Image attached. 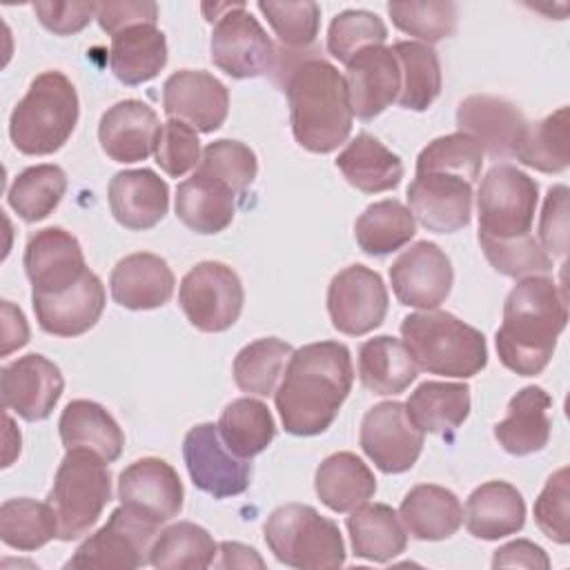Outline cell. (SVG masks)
Returning <instances> with one entry per match:
<instances>
[{"label":"cell","instance_id":"1","mask_svg":"<svg viewBox=\"0 0 570 570\" xmlns=\"http://www.w3.org/2000/svg\"><path fill=\"white\" fill-rule=\"evenodd\" d=\"M354 365L347 345L318 341L292 352L274 403L285 432L294 436L323 434L352 392Z\"/></svg>","mask_w":570,"mask_h":570},{"label":"cell","instance_id":"2","mask_svg":"<svg viewBox=\"0 0 570 570\" xmlns=\"http://www.w3.org/2000/svg\"><path fill=\"white\" fill-rule=\"evenodd\" d=\"M568 323V294L550 276L521 278L503 303L494 343L503 367L519 376L541 374Z\"/></svg>","mask_w":570,"mask_h":570},{"label":"cell","instance_id":"3","mask_svg":"<svg viewBox=\"0 0 570 570\" xmlns=\"http://www.w3.org/2000/svg\"><path fill=\"white\" fill-rule=\"evenodd\" d=\"M296 142L312 154L338 149L352 131V102L345 76L323 58L298 62L285 85Z\"/></svg>","mask_w":570,"mask_h":570},{"label":"cell","instance_id":"4","mask_svg":"<svg viewBox=\"0 0 570 570\" xmlns=\"http://www.w3.org/2000/svg\"><path fill=\"white\" fill-rule=\"evenodd\" d=\"M403 345L428 374L470 379L488 365L485 336L450 312L423 309L403 318Z\"/></svg>","mask_w":570,"mask_h":570},{"label":"cell","instance_id":"5","mask_svg":"<svg viewBox=\"0 0 570 570\" xmlns=\"http://www.w3.org/2000/svg\"><path fill=\"white\" fill-rule=\"evenodd\" d=\"M80 102L62 71L38 73L9 116V138L20 154L49 156L73 134Z\"/></svg>","mask_w":570,"mask_h":570},{"label":"cell","instance_id":"6","mask_svg":"<svg viewBox=\"0 0 570 570\" xmlns=\"http://www.w3.org/2000/svg\"><path fill=\"white\" fill-rule=\"evenodd\" d=\"M265 543L283 566L332 570L345 563L338 525L307 503L278 505L265 521Z\"/></svg>","mask_w":570,"mask_h":570},{"label":"cell","instance_id":"7","mask_svg":"<svg viewBox=\"0 0 570 570\" xmlns=\"http://www.w3.org/2000/svg\"><path fill=\"white\" fill-rule=\"evenodd\" d=\"M111 501V472L107 461L89 450H69L60 461L47 494L58 521V539L85 537Z\"/></svg>","mask_w":570,"mask_h":570},{"label":"cell","instance_id":"8","mask_svg":"<svg viewBox=\"0 0 570 570\" xmlns=\"http://www.w3.org/2000/svg\"><path fill=\"white\" fill-rule=\"evenodd\" d=\"M539 185L514 165L488 169L476 191L479 238L514 240L532 234Z\"/></svg>","mask_w":570,"mask_h":570},{"label":"cell","instance_id":"9","mask_svg":"<svg viewBox=\"0 0 570 570\" xmlns=\"http://www.w3.org/2000/svg\"><path fill=\"white\" fill-rule=\"evenodd\" d=\"M156 519L118 505L107 523L89 534L65 563L67 568H98V570H134L149 563V550L160 532Z\"/></svg>","mask_w":570,"mask_h":570},{"label":"cell","instance_id":"10","mask_svg":"<svg viewBox=\"0 0 570 570\" xmlns=\"http://www.w3.org/2000/svg\"><path fill=\"white\" fill-rule=\"evenodd\" d=\"M245 303V289L238 274L218 261L194 265L180 281L178 305L187 321L207 334L229 330Z\"/></svg>","mask_w":570,"mask_h":570},{"label":"cell","instance_id":"11","mask_svg":"<svg viewBox=\"0 0 570 570\" xmlns=\"http://www.w3.org/2000/svg\"><path fill=\"white\" fill-rule=\"evenodd\" d=\"M209 56L223 73L245 80L272 71L278 53L261 22L247 11L245 2H232L214 24Z\"/></svg>","mask_w":570,"mask_h":570},{"label":"cell","instance_id":"12","mask_svg":"<svg viewBox=\"0 0 570 570\" xmlns=\"http://www.w3.org/2000/svg\"><path fill=\"white\" fill-rule=\"evenodd\" d=\"M183 459L191 483L214 499L238 497L252 483L249 459L236 456L214 423H198L185 434Z\"/></svg>","mask_w":570,"mask_h":570},{"label":"cell","instance_id":"13","mask_svg":"<svg viewBox=\"0 0 570 570\" xmlns=\"http://www.w3.org/2000/svg\"><path fill=\"white\" fill-rule=\"evenodd\" d=\"M387 289L379 272L356 263L330 281L327 314L341 334L363 336L376 330L387 314Z\"/></svg>","mask_w":570,"mask_h":570},{"label":"cell","instance_id":"14","mask_svg":"<svg viewBox=\"0 0 570 570\" xmlns=\"http://www.w3.org/2000/svg\"><path fill=\"white\" fill-rule=\"evenodd\" d=\"M423 441V432L410 421L405 405L399 401L370 407L358 430L361 450L385 474L407 472L419 461Z\"/></svg>","mask_w":570,"mask_h":570},{"label":"cell","instance_id":"15","mask_svg":"<svg viewBox=\"0 0 570 570\" xmlns=\"http://www.w3.org/2000/svg\"><path fill=\"white\" fill-rule=\"evenodd\" d=\"M390 283L401 305L436 309L450 296L454 269L448 254L436 243L419 240L392 263Z\"/></svg>","mask_w":570,"mask_h":570},{"label":"cell","instance_id":"16","mask_svg":"<svg viewBox=\"0 0 570 570\" xmlns=\"http://www.w3.org/2000/svg\"><path fill=\"white\" fill-rule=\"evenodd\" d=\"M456 127L494 160L517 156L528 120L517 105L490 94H472L456 107Z\"/></svg>","mask_w":570,"mask_h":570},{"label":"cell","instance_id":"17","mask_svg":"<svg viewBox=\"0 0 570 570\" xmlns=\"http://www.w3.org/2000/svg\"><path fill=\"white\" fill-rule=\"evenodd\" d=\"M65 390L60 367L42 354H24L0 370L4 410L33 423L45 421Z\"/></svg>","mask_w":570,"mask_h":570},{"label":"cell","instance_id":"18","mask_svg":"<svg viewBox=\"0 0 570 570\" xmlns=\"http://www.w3.org/2000/svg\"><path fill=\"white\" fill-rule=\"evenodd\" d=\"M472 183L454 174L416 171L407 187V209L428 232L452 234L470 225Z\"/></svg>","mask_w":570,"mask_h":570},{"label":"cell","instance_id":"19","mask_svg":"<svg viewBox=\"0 0 570 570\" xmlns=\"http://www.w3.org/2000/svg\"><path fill=\"white\" fill-rule=\"evenodd\" d=\"M22 265L31 283V294L65 292L89 269L78 238L62 227H45L31 234Z\"/></svg>","mask_w":570,"mask_h":570},{"label":"cell","instance_id":"20","mask_svg":"<svg viewBox=\"0 0 570 570\" xmlns=\"http://www.w3.org/2000/svg\"><path fill=\"white\" fill-rule=\"evenodd\" d=\"M163 109L169 118L209 134L223 127L227 118L229 91L209 71L180 69L163 85Z\"/></svg>","mask_w":570,"mask_h":570},{"label":"cell","instance_id":"21","mask_svg":"<svg viewBox=\"0 0 570 570\" xmlns=\"http://www.w3.org/2000/svg\"><path fill=\"white\" fill-rule=\"evenodd\" d=\"M118 499L158 523L180 514L185 488L178 472L163 459L145 456L129 463L118 476Z\"/></svg>","mask_w":570,"mask_h":570},{"label":"cell","instance_id":"22","mask_svg":"<svg viewBox=\"0 0 570 570\" xmlns=\"http://www.w3.org/2000/svg\"><path fill=\"white\" fill-rule=\"evenodd\" d=\"M105 285L87 269L85 276L58 294H31L36 321L51 336L73 338L89 332L105 309Z\"/></svg>","mask_w":570,"mask_h":570},{"label":"cell","instance_id":"23","mask_svg":"<svg viewBox=\"0 0 570 570\" xmlns=\"http://www.w3.org/2000/svg\"><path fill=\"white\" fill-rule=\"evenodd\" d=\"M345 67L352 111L361 120H372L396 102L401 94V69L392 47H365Z\"/></svg>","mask_w":570,"mask_h":570},{"label":"cell","instance_id":"24","mask_svg":"<svg viewBox=\"0 0 570 570\" xmlns=\"http://www.w3.org/2000/svg\"><path fill=\"white\" fill-rule=\"evenodd\" d=\"M109 209L131 232L156 227L169 209V185L154 169H122L107 187Z\"/></svg>","mask_w":570,"mask_h":570},{"label":"cell","instance_id":"25","mask_svg":"<svg viewBox=\"0 0 570 570\" xmlns=\"http://www.w3.org/2000/svg\"><path fill=\"white\" fill-rule=\"evenodd\" d=\"M160 122L156 111L136 98L109 107L98 122V142L116 163H140L156 145Z\"/></svg>","mask_w":570,"mask_h":570},{"label":"cell","instance_id":"26","mask_svg":"<svg viewBox=\"0 0 570 570\" xmlns=\"http://www.w3.org/2000/svg\"><path fill=\"white\" fill-rule=\"evenodd\" d=\"M174 272L151 252H136L116 263L109 274L111 298L125 309H156L174 294Z\"/></svg>","mask_w":570,"mask_h":570},{"label":"cell","instance_id":"27","mask_svg":"<svg viewBox=\"0 0 570 570\" xmlns=\"http://www.w3.org/2000/svg\"><path fill=\"white\" fill-rule=\"evenodd\" d=\"M552 407L550 394L539 385L521 387L508 403L505 416L494 425V439L514 456L541 452L552 432L548 410Z\"/></svg>","mask_w":570,"mask_h":570},{"label":"cell","instance_id":"28","mask_svg":"<svg viewBox=\"0 0 570 570\" xmlns=\"http://www.w3.org/2000/svg\"><path fill=\"white\" fill-rule=\"evenodd\" d=\"M463 521L474 539L499 541L517 534L525 523L523 494L508 481H485L470 492Z\"/></svg>","mask_w":570,"mask_h":570},{"label":"cell","instance_id":"29","mask_svg":"<svg viewBox=\"0 0 570 570\" xmlns=\"http://www.w3.org/2000/svg\"><path fill=\"white\" fill-rule=\"evenodd\" d=\"M238 196L220 180L194 174L176 187V218L191 232L209 236L227 229L236 214Z\"/></svg>","mask_w":570,"mask_h":570},{"label":"cell","instance_id":"30","mask_svg":"<svg viewBox=\"0 0 570 570\" xmlns=\"http://www.w3.org/2000/svg\"><path fill=\"white\" fill-rule=\"evenodd\" d=\"M58 432L65 450H89L114 463L125 448V434L116 419L96 401H69L60 414Z\"/></svg>","mask_w":570,"mask_h":570},{"label":"cell","instance_id":"31","mask_svg":"<svg viewBox=\"0 0 570 570\" xmlns=\"http://www.w3.org/2000/svg\"><path fill=\"white\" fill-rule=\"evenodd\" d=\"M399 519L410 537L419 541H443L461 528L463 505L452 490L419 483L403 497Z\"/></svg>","mask_w":570,"mask_h":570},{"label":"cell","instance_id":"32","mask_svg":"<svg viewBox=\"0 0 570 570\" xmlns=\"http://www.w3.org/2000/svg\"><path fill=\"white\" fill-rule=\"evenodd\" d=\"M336 167L343 178L363 194L396 189L403 178L401 158L367 131L356 134L347 142L336 158Z\"/></svg>","mask_w":570,"mask_h":570},{"label":"cell","instance_id":"33","mask_svg":"<svg viewBox=\"0 0 570 570\" xmlns=\"http://www.w3.org/2000/svg\"><path fill=\"white\" fill-rule=\"evenodd\" d=\"M314 490L323 505L345 514L374 497L376 479L367 463L354 452H334L316 468Z\"/></svg>","mask_w":570,"mask_h":570},{"label":"cell","instance_id":"34","mask_svg":"<svg viewBox=\"0 0 570 570\" xmlns=\"http://www.w3.org/2000/svg\"><path fill=\"white\" fill-rule=\"evenodd\" d=\"M352 552L358 559L387 563L407 546V532L399 512L387 503H363L354 508L345 521Z\"/></svg>","mask_w":570,"mask_h":570},{"label":"cell","instance_id":"35","mask_svg":"<svg viewBox=\"0 0 570 570\" xmlns=\"http://www.w3.org/2000/svg\"><path fill=\"white\" fill-rule=\"evenodd\" d=\"M167 65V38L156 24H136L111 36L109 67L129 87L142 85Z\"/></svg>","mask_w":570,"mask_h":570},{"label":"cell","instance_id":"36","mask_svg":"<svg viewBox=\"0 0 570 570\" xmlns=\"http://www.w3.org/2000/svg\"><path fill=\"white\" fill-rule=\"evenodd\" d=\"M410 421L425 434L450 436L470 414V387L465 383L425 381L403 403Z\"/></svg>","mask_w":570,"mask_h":570},{"label":"cell","instance_id":"37","mask_svg":"<svg viewBox=\"0 0 570 570\" xmlns=\"http://www.w3.org/2000/svg\"><path fill=\"white\" fill-rule=\"evenodd\" d=\"M419 367L403 341L394 336H374L358 347V381L379 396L401 394L414 383Z\"/></svg>","mask_w":570,"mask_h":570},{"label":"cell","instance_id":"38","mask_svg":"<svg viewBox=\"0 0 570 570\" xmlns=\"http://www.w3.org/2000/svg\"><path fill=\"white\" fill-rule=\"evenodd\" d=\"M216 428L223 443L240 459H254L265 452L276 436V423L269 407L252 396H240L227 403Z\"/></svg>","mask_w":570,"mask_h":570},{"label":"cell","instance_id":"39","mask_svg":"<svg viewBox=\"0 0 570 570\" xmlns=\"http://www.w3.org/2000/svg\"><path fill=\"white\" fill-rule=\"evenodd\" d=\"M416 234L412 212L396 198H385L365 207L354 223L356 245L367 256H387L407 245Z\"/></svg>","mask_w":570,"mask_h":570},{"label":"cell","instance_id":"40","mask_svg":"<svg viewBox=\"0 0 570 570\" xmlns=\"http://www.w3.org/2000/svg\"><path fill=\"white\" fill-rule=\"evenodd\" d=\"M218 543L198 523L178 521L158 532L149 550V566L158 570H205L214 563Z\"/></svg>","mask_w":570,"mask_h":570},{"label":"cell","instance_id":"41","mask_svg":"<svg viewBox=\"0 0 570 570\" xmlns=\"http://www.w3.org/2000/svg\"><path fill=\"white\" fill-rule=\"evenodd\" d=\"M401 69V94L396 102L403 109L425 111L441 94V65L430 45L414 40H399L392 45Z\"/></svg>","mask_w":570,"mask_h":570},{"label":"cell","instance_id":"42","mask_svg":"<svg viewBox=\"0 0 570 570\" xmlns=\"http://www.w3.org/2000/svg\"><path fill=\"white\" fill-rule=\"evenodd\" d=\"M294 347L276 336H265L247 343L234 358L232 374L240 392L269 396L276 392L278 381Z\"/></svg>","mask_w":570,"mask_h":570},{"label":"cell","instance_id":"43","mask_svg":"<svg viewBox=\"0 0 570 570\" xmlns=\"http://www.w3.org/2000/svg\"><path fill=\"white\" fill-rule=\"evenodd\" d=\"M67 191V174L58 165H33L22 169L7 191L9 207L27 223L45 220Z\"/></svg>","mask_w":570,"mask_h":570},{"label":"cell","instance_id":"44","mask_svg":"<svg viewBox=\"0 0 570 570\" xmlns=\"http://www.w3.org/2000/svg\"><path fill=\"white\" fill-rule=\"evenodd\" d=\"M0 539L22 552L38 550L58 539V521L49 503L29 497L7 499L0 505Z\"/></svg>","mask_w":570,"mask_h":570},{"label":"cell","instance_id":"45","mask_svg":"<svg viewBox=\"0 0 570 570\" xmlns=\"http://www.w3.org/2000/svg\"><path fill=\"white\" fill-rule=\"evenodd\" d=\"M521 165L541 174L568 169V107H559L539 122H528L525 136L514 156Z\"/></svg>","mask_w":570,"mask_h":570},{"label":"cell","instance_id":"46","mask_svg":"<svg viewBox=\"0 0 570 570\" xmlns=\"http://www.w3.org/2000/svg\"><path fill=\"white\" fill-rule=\"evenodd\" d=\"M196 171L225 183L238 198H243L258 174V160L245 142L218 138L203 149Z\"/></svg>","mask_w":570,"mask_h":570},{"label":"cell","instance_id":"47","mask_svg":"<svg viewBox=\"0 0 570 570\" xmlns=\"http://www.w3.org/2000/svg\"><path fill=\"white\" fill-rule=\"evenodd\" d=\"M481 165H483V149L474 138H470L463 131L434 138L421 149L416 158V171L454 174L465 178L468 183H474L479 178Z\"/></svg>","mask_w":570,"mask_h":570},{"label":"cell","instance_id":"48","mask_svg":"<svg viewBox=\"0 0 570 570\" xmlns=\"http://www.w3.org/2000/svg\"><path fill=\"white\" fill-rule=\"evenodd\" d=\"M387 13L394 27L423 45H434L456 31V4L439 2H387Z\"/></svg>","mask_w":570,"mask_h":570},{"label":"cell","instance_id":"49","mask_svg":"<svg viewBox=\"0 0 570 570\" xmlns=\"http://www.w3.org/2000/svg\"><path fill=\"white\" fill-rule=\"evenodd\" d=\"M387 40L385 22L365 9H345L336 13L327 29V53L347 65L361 49Z\"/></svg>","mask_w":570,"mask_h":570},{"label":"cell","instance_id":"50","mask_svg":"<svg viewBox=\"0 0 570 570\" xmlns=\"http://www.w3.org/2000/svg\"><path fill=\"white\" fill-rule=\"evenodd\" d=\"M258 11L267 18L276 38L287 49H307L316 42L321 27V7L312 0L298 2H256Z\"/></svg>","mask_w":570,"mask_h":570},{"label":"cell","instance_id":"51","mask_svg":"<svg viewBox=\"0 0 570 570\" xmlns=\"http://www.w3.org/2000/svg\"><path fill=\"white\" fill-rule=\"evenodd\" d=\"M479 245L488 263L503 276L525 278V276H546L548 272H552V258L532 234L514 240L479 238Z\"/></svg>","mask_w":570,"mask_h":570},{"label":"cell","instance_id":"52","mask_svg":"<svg viewBox=\"0 0 570 570\" xmlns=\"http://www.w3.org/2000/svg\"><path fill=\"white\" fill-rule=\"evenodd\" d=\"M200 156H203L200 140L194 127L174 118L160 125V131L154 145V158L169 178H180L187 171L196 169L200 163Z\"/></svg>","mask_w":570,"mask_h":570},{"label":"cell","instance_id":"53","mask_svg":"<svg viewBox=\"0 0 570 570\" xmlns=\"http://www.w3.org/2000/svg\"><path fill=\"white\" fill-rule=\"evenodd\" d=\"M534 523L537 528L559 546L570 541V483L568 468L552 472L534 501Z\"/></svg>","mask_w":570,"mask_h":570},{"label":"cell","instance_id":"54","mask_svg":"<svg viewBox=\"0 0 570 570\" xmlns=\"http://www.w3.org/2000/svg\"><path fill=\"white\" fill-rule=\"evenodd\" d=\"M539 245L550 258H563L568 252V187L554 185L548 189L541 220H539Z\"/></svg>","mask_w":570,"mask_h":570},{"label":"cell","instance_id":"55","mask_svg":"<svg viewBox=\"0 0 570 570\" xmlns=\"http://www.w3.org/2000/svg\"><path fill=\"white\" fill-rule=\"evenodd\" d=\"M31 9L47 31L73 36L96 18L98 2H33Z\"/></svg>","mask_w":570,"mask_h":570},{"label":"cell","instance_id":"56","mask_svg":"<svg viewBox=\"0 0 570 570\" xmlns=\"http://www.w3.org/2000/svg\"><path fill=\"white\" fill-rule=\"evenodd\" d=\"M96 20L102 31L116 36L118 31L136 24H156L158 4L149 0H118V2H98Z\"/></svg>","mask_w":570,"mask_h":570},{"label":"cell","instance_id":"57","mask_svg":"<svg viewBox=\"0 0 570 570\" xmlns=\"http://www.w3.org/2000/svg\"><path fill=\"white\" fill-rule=\"evenodd\" d=\"M492 568H550V559L546 550L528 539H517L501 546L492 557Z\"/></svg>","mask_w":570,"mask_h":570},{"label":"cell","instance_id":"58","mask_svg":"<svg viewBox=\"0 0 570 570\" xmlns=\"http://www.w3.org/2000/svg\"><path fill=\"white\" fill-rule=\"evenodd\" d=\"M29 343V325L20 307L11 301H2V347L0 356H9L13 350H20Z\"/></svg>","mask_w":570,"mask_h":570},{"label":"cell","instance_id":"59","mask_svg":"<svg viewBox=\"0 0 570 570\" xmlns=\"http://www.w3.org/2000/svg\"><path fill=\"white\" fill-rule=\"evenodd\" d=\"M220 561H216L218 568H265V561L261 554L238 541H223L218 543Z\"/></svg>","mask_w":570,"mask_h":570}]
</instances>
